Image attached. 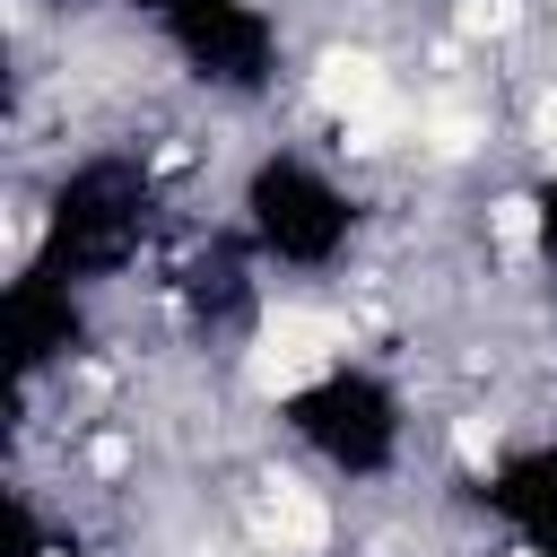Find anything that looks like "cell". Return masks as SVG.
<instances>
[{
	"label": "cell",
	"instance_id": "1",
	"mask_svg": "<svg viewBox=\"0 0 557 557\" xmlns=\"http://www.w3.org/2000/svg\"><path fill=\"white\" fill-rule=\"evenodd\" d=\"M313 104H322L331 122H357V113L392 104V70H383V52H366V44H331V52L313 61Z\"/></svg>",
	"mask_w": 557,
	"mask_h": 557
},
{
	"label": "cell",
	"instance_id": "2",
	"mask_svg": "<svg viewBox=\"0 0 557 557\" xmlns=\"http://www.w3.org/2000/svg\"><path fill=\"white\" fill-rule=\"evenodd\" d=\"M348 313H331V305H270L261 313V348H278V357H296V366H331V357H348Z\"/></svg>",
	"mask_w": 557,
	"mask_h": 557
},
{
	"label": "cell",
	"instance_id": "3",
	"mask_svg": "<svg viewBox=\"0 0 557 557\" xmlns=\"http://www.w3.org/2000/svg\"><path fill=\"white\" fill-rule=\"evenodd\" d=\"M261 540H278L287 557H313V548L331 540L322 496H313L305 479H270V487H261Z\"/></svg>",
	"mask_w": 557,
	"mask_h": 557
},
{
	"label": "cell",
	"instance_id": "4",
	"mask_svg": "<svg viewBox=\"0 0 557 557\" xmlns=\"http://www.w3.org/2000/svg\"><path fill=\"white\" fill-rule=\"evenodd\" d=\"M409 131H418V122H409V113H400V96H392V104H374V113L339 122V148H348V157H392Z\"/></svg>",
	"mask_w": 557,
	"mask_h": 557
},
{
	"label": "cell",
	"instance_id": "5",
	"mask_svg": "<svg viewBox=\"0 0 557 557\" xmlns=\"http://www.w3.org/2000/svg\"><path fill=\"white\" fill-rule=\"evenodd\" d=\"M418 139H426L435 157H470V148L487 139V122H479L470 104H435V113H418Z\"/></svg>",
	"mask_w": 557,
	"mask_h": 557
},
{
	"label": "cell",
	"instance_id": "6",
	"mask_svg": "<svg viewBox=\"0 0 557 557\" xmlns=\"http://www.w3.org/2000/svg\"><path fill=\"white\" fill-rule=\"evenodd\" d=\"M244 374H252V392H261V400H287V392H305V383H313V366H296V357L261 348V339H252V366H244Z\"/></svg>",
	"mask_w": 557,
	"mask_h": 557
},
{
	"label": "cell",
	"instance_id": "7",
	"mask_svg": "<svg viewBox=\"0 0 557 557\" xmlns=\"http://www.w3.org/2000/svg\"><path fill=\"white\" fill-rule=\"evenodd\" d=\"M487 235H496L505 252H531V244H540V209L513 191V200H496V209H487Z\"/></svg>",
	"mask_w": 557,
	"mask_h": 557
},
{
	"label": "cell",
	"instance_id": "8",
	"mask_svg": "<svg viewBox=\"0 0 557 557\" xmlns=\"http://www.w3.org/2000/svg\"><path fill=\"white\" fill-rule=\"evenodd\" d=\"M522 17V0H461V35H505Z\"/></svg>",
	"mask_w": 557,
	"mask_h": 557
},
{
	"label": "cell",
	"instance_id": "9",
	"mask_svg": "<svg viewBox=\"0 0 557 557\" xmlns=\"http://www.w3.org/2000/svg\"><path fill=\"white\" fill-rule=\"evenodd\" d=\"M453 453H461L470 470H487V461H496V426H487V418H461V426H453Z\"/></svg>",
	"mask_w": 557,
	"mask_h": 557
},
{
	"label": "cell",
	"instance_id": "10",
	"mask_svg": "<svg viewBox=\"0 0 557 557\" xmlns=\"http://www.w3.org/2000/svg\"><path fill=\"white\" fill-rule=\"evenodd\" d=\"M531 139H557V87L540 96V113H531Z\"/></svg>",
	"mask_w": 557,
	"mask_h": 557
},
{
	"label": "cell",
	"instance_id": "11",
	"mask_svg": "<svg viewBox=\"0 0 557 557\" xmlns=\"http://www.w3.org/2000/svg\"><path fill=\"white\" fill-rule=\"evenodd\" d=\"M540 157H548V165H557V139H540Z\"/></svg>",
	"mask_w": 557,
	"mask_h": 557
}]
</instances>
